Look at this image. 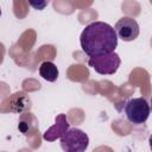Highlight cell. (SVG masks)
<instances>
[{"label":"cell","instance_id":"obj_4","mask_svg":"<svg viewBox=\"0 0 152 152\" xmlns=\"http://www.w3.org/2000/svg\"><path fill=\"white\" fill-rule=\"evenodd\" d=\"M125 113H126L128 121L135 125H141L148 119L150 104L147 100L144 97L131 99L129 101L126 102Z\"/></svg>","mask_w":152,"mask_h":152},{"label":"cell","instance_id":"obj_8","mask_svg":"<svg viewBox=\"0 0 152 152\" xmlns=\"http://www.w3.org/2000/svg\"><path fill=\"white\" fill-rule=\"evenodd\" d=\"M28 4H30V6L32 8L42 11V10H44L48 6L49 0H28Z\"/></svg>","mask_w":152,"mask_h":152},{"label":"cell","instance_id":"obj_6","mask_svg":"<svg viewBox=\"0 0 152 152\" xmlns=\"http://www.w3.org/2000/svg\"><path fill=\"white\" fill-rule=\"evenodd\" d=\"M69 127H70V124H69L65 114H58L56 116L55 125H52L44 132L43 138L46 141H55V140L59 139L68 131Z\"/></svg>","mask_w":152,"mask_h":152},{"label":"cell","instance_id":"obj_5","mask_svg":"<svg viewBox=\"0 0 152 152\" xmlns=\"http://www.w3.org/2000/svg\"><path fill=\"white\" fill-rule=\"evenodd\" d=\"M115 33L118 36V38L122 39L124 42H132L134 40L140 32V27L139 24L137 23L135 19L131 18V17H122L120 18L115 26H114Z\"/></svg>","mask_w":152,"mask_h":152},{"label":"cell","instance_id":"obj_9","mask_svg":"<svg viewBox=\"0 0 152 152\" xmlns=\"http://www.w3.org/2000/svg\"><path fill=\"white\" fill-rule=\"evenodd\" d=\"M0 15H1V10H0Z\"/></svg>","mask_w":152,"mask_h":152},{"label":"cell","instance_id":"obj_1","mask_svg":"<svg viewBox=\"0 0 152 152\" xmlns=\"http://www.w3.org/2000/svg\"><path fill=\"white\" fill-rule=\"evenodd\" d=\"M83 52L89 57L113 52L118 46V36L113 26L103 21H94L87 25L80 37Z\"/></svg>","mask_w":152,"mask_h":152},{"label":"cell","instance_id":"obj_7","mask_svg":"<svg viewBox=\"0 0 152 152\" xmlns=\"http://www.w3.org/2000/svg\"><path fill=\"white\" fill-rule=\"evenodd\" d=\"M39 75L45 81H48V82H55L58 78L59 71H58V69H57V66H56L55 63L49 62V61H45L39 66Z\"/></svg>","mask_w":152,"mask_h":152},{"label":"cell","instance_id":"obj_2","mask_svg":"<svg viewBox=\"0 0 152 152\" xmlns=\"http://www.w3.org/2000/svg\"><path fill=\"white\" fill-rule=\"evenodd\" d=\"M88 64L100 75H114L121 64V59L120 56L113 51L91 56L88 61Z\"/></svg>","mask_w":152,"mask_h":152},{"label":"cell","instance_id":"obj_3","mask_svg":"<svg viewBox=\"0 0 152 152\" xmlns=\"http://www.w3.org/2000/svg\"><path fill=\"white\" fill-rule=\"evenodd\" d=\"M59 139L61 147L65 152H83L89 146V137L80 128H68Z\"/></svg>","mask_w":152,"mask_h":152}]
</instances>
